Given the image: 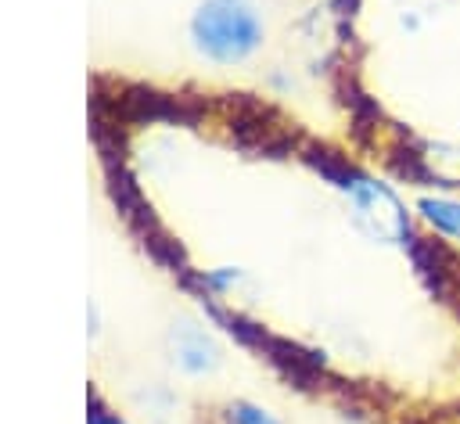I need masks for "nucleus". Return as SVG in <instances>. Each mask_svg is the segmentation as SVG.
Instances as JSON below:
<instances>
[{
  "label": "nucleus",
  "instance_id": "nucleus-1",
  "mask_svg": "<svg viewBox=\"0 0 460 424\" xmlns=\"http://www.w3.org/2000/svg\"><path fill=\"white\" fill-rule=\"evenodd\" d=\"M190 36L205 57L234 65V61H244L259 47L262 22L252 0H205L194 11Z\"/></svg>",
  "mask_w": 460,
  "mask_h": 424
},
{
  "label": "nucleus",
  "instance_id": "nucleus-2",
  "mask_svg": "<svg viewBox=\"0 0 460 424\" xmlns=\"http://www.w3.org/2000/svg\"><path fill=\"white\" fill-rule=\"evenodd\" d=\"M356 219H359V226L367 234H377V237L402 230V219H399L395 201L385 190H377V187H359L356 190Z\"/></svg>",
  "mask_w": 460,
  "mask_h": 424
},
{
  "label": "nucleus",
  "instance_id": "nucleus-3",
  "mask_svg": "<svg viewBox=\"0 0 460 424\" xmlns=\"http://www.w3.org/2000/svg\"><path fill=\"white\" fill-rule=\"evenodd\" d=\"M172 349H176V363H180L183 370H205V367L216 363L212 341H208L198 327H190V323H183V327L172 331Z\"/></svg>",
  "mask_w": 460,
  "mask_h": 424
},
{
  "label": "nucleus",
  "instance_id": "nucleus-4",
  "mask_svg": "<svg viewBox=\"0 0 460 424\" xmlns=\"http://www.w3.org/2000/svg\"><path fill=\"white\" fill-rule=\"evenodd\" d=\"M424 208V216L438 226V230H446V234H453V237H460V201H446V198H431V201H424L420 205Z\"/></svg>",
  "mask_w": 460,
  "mask_h": 424
},
{
  "label": "nucleus",
  "instance_id": "nucleus-5",
  "mask_svg": "<svg viewBox=\"0 0 460 424\" xmlns=\"http://www.w3.org/2000/svg\"><path fill=\"white\" fill-rule=\"evenodd\" d=\"M237 424H273L266 413H259V410H252V406H241L237 410Z\"/></svg>",
  "mask_w": 460,
  "mask_h": 424
}]
</instances>
